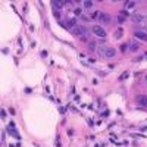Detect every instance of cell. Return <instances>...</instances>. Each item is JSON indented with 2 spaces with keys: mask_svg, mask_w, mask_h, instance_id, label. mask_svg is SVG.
<instances>
[{
  "mask_svg": "<svg viewBox=\"0 0 147 147\" xmlns=\"http://www.w3.org/2000/svg\"><path fill=\"white\" fill-rule=\"evenodd\" d=\"M6 132L8 134H10L12 137H15V138H21V135H19V132H18V130H16V127H15V122H10L8 125V128H6Z\"/></svg>",
  "mask_w": 147,
  "mask_h": 147,
  "instance_id": "6da1fadb",
  "label": "cell"
},
{
  "mask_svg": "<svg viewBox=\"0 0 147 147\" xmlns=\"http://www.w3.org/2000/svg\"><path fill=\"white\" fill-rule=\"evenodd\" d=\"M131 19H132L134 24H146L147 22V18L144 16V15H141V13H134V15L131 16Z\"/></svg>",
  "mask_w": 147,
  "mask_h": 147,
  "instance_id": "7a4b0ae2",
  "label": "cell"
},
{
  "mask_svg": "<svg viewBox=\"0 0 147 147\" xmlns=\"http://www.w3.org/2000/svg\"><path fill=\"white\" fill-rule=\"evenodd\" d=\"M93 33H94L97 37H102V38L106 37V30H103V26H100V25H94L93 26Z\"/></svg>",
  "mask_w": 147,
  "mask_h": 147,
  "instance_id": "3957f363",
  "label": "cell"
},
{
  "mask_svg": "<svg viewBox=\"0 0 147 147\" xmlns=\"http://www.w3.org/2000/svg\"><path fill=\"white\" fill-rule=\"evenodd\" d=\"M72 33H74L75 35H78V37H84V34H87V28L85 26L77 25L75 28H72Z\"/></svg>",
  "mask_w": 147,
  "mask_h": 147,
  "instance_id": "277c9868",
  "label": "cell"
},
{
  "mask_svg": "<svg viewBox=\"0 0 147 147\" xmlns=\"http://www.w3.org/2000/svg\"><path fill=\"white\" fill-rule=\"evenodd\" d=\"M135 100H137V103H138L140 106H147V96L138 94L137 97H135Z\"/></svg>",
  "mask_w": 147,
  "mask_h": 147,
  "instance_id": "5b68a950",
  "label": "cell"
},
{
  "mask_svg": "<svg viewBox=\"0 0 147 147\" xmlns=\"http://www.w3.org/2000/svg\"><path fill=\"white\" fill-rule=\"evenodd\" d=\"M99 19H100V22H103V24H109V22H110V15H109V13H103V12H100Z\"/></svg>",
  "mask_w": 147,
  "mask_h": 147,
  "instance_id": "8992f818",
  "label": "cell"
},
{
  "mask_svg": "<svg viewBox=\"0 0 147 147\" xmlns=\"http://www.w3.org/2000/svg\"><path fill=\"white\" fill-rule=\"evenodd\" d=\"M65 5H66V2H59V0H53V2H52V6L56 9V10L62 9L63 6H65Z\"/></svg>",
  "mask_w": 147,
  "mask_h": 147,
  "instance_id": "52a82bcc",
  "label": "cell"
},
{
  "mask_svg": "<svg viewBox=\"0 0 147 147\" xmlns=\"http://www.w3.org/2000/svg\"><path fill=\"white\" fill-rule=\"evenodd\" d=\"M115 54H116V50L112 49V47H107V49H106V53H104V57L110 59V57H115Z\"/></svg>",
  "mask_w": 147,
  "mask_h": 147,
  "instance_id": "ba28073f",
  "label": "cell"
},
{
  "mask_svg": "<svg viewBox=\"0 0 147 147\" xmlns=\"http://www.w3.org/2000/svg\"><path fill=\"white\" fill-rule=\"evenodd\" d=\"M134 35H135V38H140V40H144V41H147V34L144 33V31H135L134 33Z\"/></svg>",
  "mask_w": 147,
  "mask_h": 147,
  "instance_id": "9c48e42d",
  "label": "cell"
},
{
  "mask_svg": "<svg viewBox=\"0 0 147 147\" xmlns=\"http://www.w3.org/2000/svg\"><path fill=\"white\" fill-rule=\"evenodd\" d=\"M66 26H69V28H75V26H77V18H69L68 22H66Z\"/></svg>",
  "mask_w": 147,
  "mask_h": 147,
  "instance_id": "30bf717a",
  "label": "cell"
},
{
  "mask_svg": "<svg viewBox=\"0 0 147 147\" xmlns=\"http://www.w3.org/2000/svg\"><path fill=\"white\" fill-rule=\"evenodd\" d=\"M106 49H107V47H104V46H99V47L96 49V53H97L99 56H104V53H106Z\"/></svg>",
  "mask_w": 147,
  "mask_h": 147,
  "instance_id": "8fae6325",
  "label": "cell"
},
{
  "mask_svg": "<svg viewBox=\"0 0 147 147\" xmlns=\"http://www.w3.org/2000/svg\"><path fill=\"white\" fill-rule=\"evenodd\" d=\"M82 5H84V9H87V10H90V9L93 8V2L91 0H85Z\"/></svg>",
  "mask_w": 147,
  "mask_h": 147,
  "instance_id": "7c38bea8",
  "label": "cell"
},
{
  "mask_svg": "<svg viewBox=\"0 0 147 147\" xmlns=\"http://www.w3.org/2000/svg\"><path fill=\"white\" fill-rule=\"evenodd\" d=\"M138 47H140L138 43H131L130 44V50H131V52H137V50H138Z\"/></svg>",
  "mask_w": 147,
  "mask_h": 147,
  "instance_id": "4fadbf2b",
  "label": "cell"
},
{
  "mask_svg": "<svg viewBox=\"0 0 147 147\" xmlns=\"http://www.w3.org/2000/svg\"><path fill=\"white\" fill-rule=\"evenodd\" d=\"M125 8H127V9L135 8V2H127V3H125Z\"/></svg>",
  "mask_w": 147,
  "mask_h": 147,
  "instance_id": "5bb4252c",
  "label": "cell"
},
{
  "mask_svg": "<svg viewBox=\"0 0 147 147\" xmlns=\"http://www.w3.org/2000/svg\"><path fill=\"white\" fill-rule=\"evenodd\" d=\"M99 16H100V12H93V15L90 16V19H99Z\"/></svg>",
  "mask_w": 147,
  "mask_h": 147,
  "instance_id": "9a60e30c",
  "label": "cell"
},
{
  "mask_svg": "<svg viewBox=\"0 0 147 147\" xmlns=\"http://www.w3.org/2000/svg\"><path fill=\"white\" fill-rule=\"evenodd\" d=\"M127 78H128V72H124V74H121L119 79H121V81H124V79H127Z\"/></svg>",
  "mask_w": 147,
  "mask_h": 147,
  "instance_id": "2e32d148",
  "label": "cell"
},
{
  "mask_svg": "<svg viewBox=\"0 0 147 147\" xmlns=\"http://www.w3.org/2000/svg\"><path fill=\"white\" fill-rule=\"evenodd\" d=\"M88 47H90L91 50H96V49H97V47H96V44H94V41H90V43H88Z\"/></svg>",
  "mask_w": 147,
  "mask_h": 147,
  "instance_id": "e0dca14e",
  "label": "cell"
},
{
  "mask_svg": "<svg viewBox=\"0 0 147 147\" xmlns=\"http://www.w3.org/2000/svg\"><path fill=\"white\" fill-rule=\"evenodd\" d=\"M122 33H124L122 30H118V31L115 33V37H116V38H119V37H121V35H122Z\"/></svg>",
  "mask_w": 147,
  "mask_h": 147,
  "instance_id": "ac0fdd59",
  "label": "cell"
},
{
  "mask_svg": "<svg viewBox=\"0 0 147 147\" xmlns=\"http://www.w3.org/2000/svg\"><path fill=\"white\" fill-rule=\"evenodd\" d=\"M124 21H125V18L122 16V15H119V16H118V22H119V24H122Z\"/></svg>",
  "mask_w": 147,
  "mask_h": 147,
  "instance_id": "d6986e66",
  "label": "cell"
},
{
  "mask_svg": "<svg viewBox=\"0 0 147 147\" xmlns=\"http://www.w3.org/2000/svg\"><path fill=\"white\" fill-rule=\"evenodd\" d=\"M127 50V44H121V52H125Z\"/></svg>",
  "mask_w": 147,
  "mask_h": 147,
  "instance_id": "ffe728a7",
  "label": "cell"
},
{
  "mask_svg": "<svg viewBox=\"0 0 147 147\" xmlns=\"http://www.w3.org/2000/svg\"><path fill=\"white\" fill-rule=\"evenodd\" d=\"M79 18H81L82 21H90V18H88V16H84V15H81V16H79Z\"/></svg>",
  "mask_w": 147,
  "mask_h": 147,
  "instance_id": "44dd1931",
  "label": "cell"
},
{
  "mask_svg": "<svg viewBox=\"0 0 147 147\" xmlns=\"http://www.w3.org/2000/svg\"><path fill=\"white\" fill-rule=\"evenodd\" d=\"M75 15H81V9H75Z\"/></svg>",
  "mask_w": 147,
  "mask_h": 147,
  "instance_id": "7402d4cb",
  "label": "cell"
},
{
  "mask_svg": "<svg viewBox=\"0 0 147 147\" xmlns=\"http://www.w3.org/2000/svg\"><path fill=\"white\" fill-rule=\"evenodd\" d=\"M54 16H56V18H61V13H59L57 10H54Z\"/></svg>",
  "mask_w": 147,
  "mask_h": 147,
  "instance_id": "603a6c76",
  "label": "cell"
},
{
  "mask_svg": "<svg viewBox=\"0 0 147 147\" xmlns=\"http://www.w3.org/2000/svg\"><path fill=\"white\" fill-rule=\"evenodd\" d=\"M5 116H6V110H5V109H2V118H5Z\"/></svg>",
  "mask_w": 147,
  "mask_h": 147,
  "instance_id": "cb8c5ba5",
  "label": "cell"
},
{
  "mask_svg": "<svg viewBox=\"0 0 147 147\" xmlns=\"http://www.w3.org/2000/svg\"><path fill=\"white\" fill-rule=\"evenodd\" d=\"M41 56H43V57H46V56H47V52H46V50H44V52H41Z\"/></svg>",
  "mask_w": 147,
  "mask_h": 147,
  "instance_id": "d4e9b609",
  "label": "cell"
},
{
  "mask_svg": "<svg viewBox=\"0 0 147 147\" xmlns=\"http://www.w3.org/2000/svg\"><path fill=\"white\" fill-rule=\"evenodd\" d=\"M144 79H146V82H147V74H146V77H144Z\"/></svg>",
  "mask_w": 147,
  "mask_h": 147,
  "instance_id": "484cf974",
  "label": "cell"
}]
</instances>
